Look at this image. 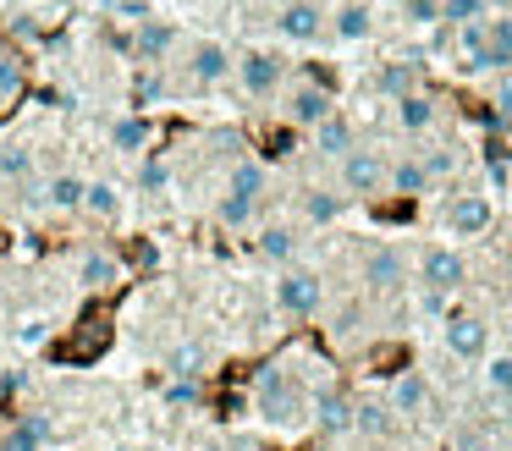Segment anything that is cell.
Listing matches in <instances>:
<instances>
[{
	"mask_svg": "<svg viewBox=\"0 0 512 451\" xmlns=\"http://www.w3.org/2000/svg\"><path fill=\"white\" fill-rule=\"evenodd\" d=\"M391 187H397V193H424V182H430V171H424L419 160H402V165H391Z\"/></svg>",
	"mask_w": 512,
	"mask_h": 451,
	"instance_id": "cell-26",
	"label": "cell"
},
{
	"mask_svg": "<svg viewBox=\"0 0 512 451\" xmlns=\"http://www.w3.org/2000/svg\"><path fill=\"white\" fill-rule=\"evenodd\" d=\"M171 44H177V28H171V22H160V17L138 22V33H133V50L144 55V61H160V55H171Z\"/></svg>",
	"mask_w": 512,
	"mask_h": 451,
	"instance_id": "cell-11",
	"label": "cell"
},
{
	"mask_svg": "<svg viewBox=\"0 0 512 451\" xmlns=\"http://www.w3.org/2000/svg\"><path fill=\"white\" fill-rule=\"evenodd\" d=\"M314 424H320L325 435H347V429H353V402H347L342 391H320L314 396Z\"/></svg>",
	"mask_w": 512,
	"mask_h": 451,
	"instance_id": "cell-10",
	"label": "cell"
},
{
	"mask_svg": "<svg viewBox=\"0 0 512 451\" xmlns=\"http://www.w3.org/2000/svg\"><path fill=\"white\" fill-rule=\"evenodd\" d=\"M364 281H369V292H397V286L408 281V259H402L397 248H375L364 259Z\"/></svg>",
	"mask_w": 512,
	"mask_h": 451,
	"instance_id": "cell-6",
	"label": "cell"
},
{
	"mask_svg": "<svg viewBox=\"0 0 512 451\" xmlns=\"http://www.w3.org/2000/svg\"><path fill=\"white\" fill-rule=\"evenodd\" d=\"M226 193L259 204V193H265V165H259V160H237V165H232V187H226Z\"/></svg>",
	"mask_w": 512,
	"mask_h": 451,
	"instance_id": "cell-18",
	"label": "cell"
},
{
	"mask_svg": "<svg viewBox=\"0 0 512 451\" xmlns=\"http://www.w3.org/2000/svg\"><path fill=\"white\" fill-rule=\"evenodd\" d=\"M397 116H402V127H408V132H424L435 121V105L424 94H408V99H397Z\"/></svg>",
	"mask_w": 512,
	"mask_h": 451,
	"instance_id": "cell-24",
	"label": "cell"
},
{
	"mask_svg": "<svg viewBox=\"0 0 512 451\" xmlns=\"http://www.w3.org/2000/svg\"><path fill=\"white\" fill-rule=\"evenodd\" d=\"M303 215H309L314 226H325V220L342 215V198H336V193H309V198H303Z\"/></svg>",
	"mask_w": 512,
	"mask_h": 451,
	"instance_id": "cell-30",
	"label": "cell"
},
{
	"mask_svg": "<svg viewBox=\"0 0 512 451\" xmlns=\"http://www.w3.org/2000/svg\"><path fill=\"white\" fill-rule=\"evenodd\" d=\"M166 402L171 407H193V402H199V385H193V380H171L166 385Z\"/></svg>",
	"mask_w": 512,
	"mask_h": 451,
	"instance_id": "cell-35",
	"label": "cell"
},
{
	"mask_svg": "<svg viewBox=\"0 0 512 451\" xmlns=\"http://www.w3.org/2000/svg\"><path fill=\"white\" fill-rule=\"evenodd\" d=\"M149 138H155V127H149V121L144 116H122V121H116V127H111V143H116V149H149Z\"/></svg>",
	"mask_w": 512,
	"mask_h": 451,
	"instance_id": "cell-22",
	"label": "cell"
},
{
	"mask_svg": "<svg viewBox=\"0 0 512 451\" xmlns=\"http://www.w3.org/2000/svg\"><path fill=\"white\" fill-rule=\"evenodd\" d=\"M226 72H232V55H226L221 44H199V50H193V77H199V83H221Z\"/></svg>",
	"mask_w": 512,
	"mask_h": 451,
	"instance_id": "cell-17",
	"label": "cell"
},
{
	"mask_svg": "<svg viewBox=\"0 0 512 451\" xmlns=\"http://www.w3.org/2000/svg\"><path fill=\"white\" fill-rule=\"evenodd\" d=\"M276 303L287 308V314H298V319L320 314V303H325L320 275H314V270H287V275L276 281Z\"/></svg>",
	"mask_w": 512,
	"mask_h": 451,
	"instance_id": "cell-2",
	"label": "cell"
},
{
	"mask_svg": "<svg viewBox=\"0 0 512 451\" xmlns=\"http://www.w3.org/2000/svg\"><path fill=\"white\" fill-rule=\"evenodd\" d=\"M259 253H265L270 264H287L292 253H298V231L292 226H265L259 231Z\"/></svg>",
	"mask_w": 512,
	"mask_h": 451,
	"instance_id": "cell-20",
	"label": "cell"
},
{
	"mask_svg": "<svg viewBox=\"0 0 512 451\" xmlns=\"http://www.w3.org/2000/svg\"><path fill=\"white\" fill-rule=\"evenodd\" d=\"M17 88H23V66H17V61H0V99L17 94Z\"/></svg>",
	"mask_w": 512,
	"mask_h": 451,
	"instance_id": "cell-37",
	"label": "cell"
},
{
	"mask_svg": "<svg viewBox=\"0 0 512 451\" xmlns=\"http://www.w3.org/2000/svg\"><path fill=\"white\" fill-rule=\"evenodd\" d=\"M391 413H424L430 407V380H424L419 369H408V374H397L391 380Z\"/></svg>",
	"mask_w": 512,
	"mask_h": 451,
	"instance_id": "cell-9",
	"label": "cell"
},
{
	"mask_svg": "<svg viewBox=\"0 0 512 451\" xmlns=\"http://www.w3.org/2000/svg\"><path fill=\"white\" fill-rule=\"evenodd\" d=\"M166 182H171V165H166V160H144V171H138V187H144V193H160Z\"/></svg>",
	"mask_w": 512,
	"mask_h": 451,
	"instance_id": "cell-34",
	"label": "cell"
},
{
	"mask_svg": "<svg viewBox=\"0 0 512 451\" xmlns=\"http://www.w3.org/2000/svg\"><path fill=\"white\" fill-rule=\"evenodd\" d=\"M28 165H34V154H28L23 143H6V149H0V176H28Z\"/></svg>",
	"mask_w": 512,
	"mask_h": 451,
	"instance_id": "cell-32",
	"label": "cell"
},
{
	"mask_svg": "<svg viewBox=\"0 0 512 451\" xmlns=\"http://www.w3.org/2000/svg\"><path fill=\"white\" fill-rule=\"evenodd\" d=\"M490 226V198L485 193H463L446 204V231L452 237H479V231Z\"/></svg>",
	"mask_w": 512,
	"mask_h": 451,
	"instance_id": "cell-5",
	"label": "cell"
},
{
	"mask_svg": "<svg viewBox=\"0 0 512 451\" xmlns=\"http://www.w3.org/2000/svg\"><path fill=\"white\" fill-rule=\"evenodd\" d=\"M441 17L468 28V22H485V0H441Z\"/></svg>",
	"mask_w": 512,
	"mask_h": 451,
	"instance_id": "cell-29",
	"label": "cell"
},
{
	"mask_svg": "<svg viewBox=\"0 0 512 451\" xmlns=\"http://www.w3.org/2000/svg\"><path fill=\"white\" fill-rule=\"evenodd\" d=\"M83 209H89L94 220H116L122 215V193H116L111 182H89L83 187Z\"/></svg>",
	"mask_w": 512,
	"mask_h": 451,
	"instance_id": "cell-19",
	"label": "cell"
},
{
	"mask_svg": "<svg viewBox=\"0 0 512 451\" xmlns=\"http://www.w3.org/2000/svg\"><path fill=\"white\" fill-rule=\"evenodd\" d=\"M45 440H50V418L34 413V418H23V424H12L0 435V451H45Z\"/></svg>",
	"mask_w": 512,
	"mask_h": 451,
	"instance_id": "cell-12",
	"label": "cell"
},
{
	"mask_svg": "<svg viewBox=\"0 0 512 451\" xmlns=\"http://www.w3.org/2000/svg\"><path fill=\"white\" fill-rule=\"evenodd\" d=\"M281 33H287V39H298V44L320 39V6H314V0L287 6V11H281Z\"/></svg>",
	"mask_w": 512,
	"mask_h": 451,
	"instance_id": "cell-13",
	"label": "cell"
},
{
	"mask_svg": "<svg viewBox=\"0 0 512 451\" xmlns=\"http://www.w3.org/2000/svg\"><path fill=\"white\" fill-rule=\"evenodd\" d=\"M402 11H408V22H435L441 17V0H402Z\"/></svg>",
	"mask_w": 512,
	"mask_h": 451,
	"instance_id": "cell-36",
	"label": "cell"
},
{
	"mask_svg": "<svg viewBox=\"0 0 512 451\" xmlns=\"http://www.w3.org/2000/svg\"><path fill=\"white\" fill-rule=\"evenodd\" d=\"M512 61V17L490 22V66H507Z\"/></svg>",
	"mask_w": 512,
	"mask_h": 451,
	"instance_id": "cell-28",
	"label": "cell"
},
{
	"mask_svg": "<svg viewBox=\"0 0 512 451\" xmlns=\"http://www.w3.org/2000/svg\"><path fill=\"white\" fill-rule=\"evenodd\" d=\"M122 17H133V22H149V0H122Z\"/></svg>",
	"mask_w": 512,
	"mask_h": 451,
	"instance_id": "cell-38",
	"label": "cell"
},
{
	"mask_svg": "<svg viewBox=\"0 0 512 451\" xmlns=\"http://www.w3.org/2000/svg\"><path fill=\"white\" fill-rule=\"evenodd\" d=\"M237 77H243L248 94H270V88L281 83V61L270 50H248L243 61H237Z\"/></svg>",
	"mask_w": 512,
	"mask_h": 451,
	"instance_id": "cell-7",
	"label": "cell"
},
{
	"mask_svg": "<svg viewBox=\"0 0 512 451\" xmlns=\"http://www.w3.org/2000/svg\"><path fill=\"white\" fill-rule=\"evenodd\" d=\"M446 352L463 358V363L490 358V325L479 314H452V319H446Z\"/></svg>",
	"mask_w": 512,
	"mask_h": 451,
	"instance_id": "cell-3",
	"label": "cell"
},
{
	"mask_svg": "<svg viewBox=\"0 0 512 451\" xmlns=\"http://www.w3.org/2000/svg\"><path fill=\"white\" fill-rule=\"evenodd\" d=\"M463 259H457L452 248H424V259H419V281H424V292H435V297H446V292H457L463 286Z\"/></svg>",
	"mask_w": 512,
	"mask_h": 451,
	"instance_id": "cell-4",
	"label": "cell"
},
{
	"mask_svg": "<svg viewBox=\"0 0 512 451\" xmlns=\"http://www.w3.org/2000/svg\"><path fill=\"white\" fill-rule=\"evenodd\" d=\"M342 182H347V193H375V187L386 182V165H380L375 154L353 149V154L342 160Z\"/></svg>",
	"mask_w": 512,
	"mask_h": 451,
	"instance_id": "cell-8",
	"label": "cell"
},
{
	"mask_svg": "<svg viewBox=\"0 0 512 451\" xmlns=\"http://www.w3.org/2000/svg\"><path fill=\"white\" fill-rule=\"evenodd\" d=\"M78 275H83V286L105 292V286L116 281V259H111V253H100V248H89V253H83V264H78Z\"/></svg>",
	"mask_w": 512,
	"mask_h": 451,
	"instance_id": "cell-21",
	"label": "cell"
},
{
	"mask_svg": "<svg viewBox=\"0 0 512 451\" xmlns=\"http://www.w3.org/2000/svg\"><path fill=\"white\" fill-rule=\"evenodd\" d=\"M336 33H342V39H369V6H342L336 11Z\"/></svg>",
	"mask_w": 512,
	"mask_h": 451,
	"instance_id": "cell-27",
	"label": "cell"
},
{
	"mask_svg": "<svg viewBox=\"0 0 512 451\" xmlns=\"http://www.w3.org/2000/svg\"><path fill=\"white\" fill-rule=\"evenodd\" d=\"M485 391L501 396V402H512V358H507V352L485 358Z\"/></svg>",
	"mask_w": 512,
	"mask_h": 451,
	"instance_id": "cell-23",
	"label": "cell"
},
{
	"mask_svg": "<svg viewBox=\"0 0 512 451\" xmlns=\"http://www.w3.org/2000/svg\"><path fill=\"white\" fill-rule=\"evenodd\" d=\"M83 187H89V182H78V176H56V182L45 187V198L56 209H83Z\"/></svg>",
	"mask_w": 512,
	"mask_h": 451,
	"instance_id": "cell-25",
	"label": "cell"
},
{
	"mask_svg": "<svg viewBox=\"0 0 512 451\" xmlns=\"http://www.w3.org/2000/svg\"><path fill=\"white\" fill-rule=\"evenodd\" d=\"M380 88L397 94V99H408L413 94V66H386V72H380Z\"/></svg>",
	"mask_w": 512,
	"mask_h": 451,
	"instance_id": "cell-33",
	"label": "cell"
},
{
	"mask_svg": "<svg viewBox=\"0 0 512 451\" xmlns=\"http://www.w3.org/2000/svg\"><path fill=\"white\" fill-rule=\"evenodd\" d=\"M353 429H364V435H391V429H397V413H391L386 402H353Z\"/></svg>",
	"mask_w": 512,
	"mask_h": 451,
	"instance_id": "cell-16",
	"label": "cell"
},
{
	"mask_svg": "<svg viewBox=\"0 0 512 451\" xmlns=\"http://www.w3.org/2000/svg\"><path fill=\"white\" fill-rule=\"evenodd\" d=\"M314 143H320V154H353V127H347L342 116H325L320 127H314Z\"/></svg>",
	"mask_w": 512,
	"mask_h": 451,
	"instance_id": "cell-15",
	"label": "cell"
},
{
	"mask_svg": "<svg viewBox=\"0 0 512 451\" xmlns=\"http://www.w3.org/2000/svg\"><path fill=\"white\" fill-rule=\"evenodd\" d=\"M204 451H226V446H204Z\"/></svg>",
	"mask_w": 512,
	"mask_h": 451,
	"instance_id": "cell-39",
	"label": "cell"
},
{
	"mask_svg": "<svg viewBox=\"0 0 512 451\" xmlns=\"http://www.w3.org/2000/svg\"><path fill=\"white\" fill-rule=\"evenodd\" d=\"M254 402H259V413H265L270 424H298V413H303V396H298V385L287 380L281 363H265V369H259Z\"/></svg>",
	"mask_w": 512,
	"mask_h": 451,
	"instance_id": "cell-1",
	"label": "cell"
},
{
	"mask_svg": "<svg viewBox=\"0 0 512 451\" xmlns=\"http://www.w3.org/2000/svg\"><path fill=\"white\" fill-rule=\"evenodd\" d=\"M248 215H254V204H248V198H237V193H226L221 204H215V220H221V226H243Z\"/></svg>",
	"mask_w": 512,
	"mask_h": 451,
	"instance_id": "cell-31",
	"label": "cell"
},
{
	"mask_svg": "<svg viewBox=\"0 0 512 451\" xmlns=\"http://www.w3.org/2000/svg\"><path fill=\"white\" fill-rule=\"evenodd\" d=\"M325 116H336L331 110V94H325V88H298V94H292V121H303V127H320Z\"/></svg>",
	"mask_w": 512,
	"mask_h": 451,
	"instance_id": "cell-14",
	"label": "cell"
}]
</instances>
